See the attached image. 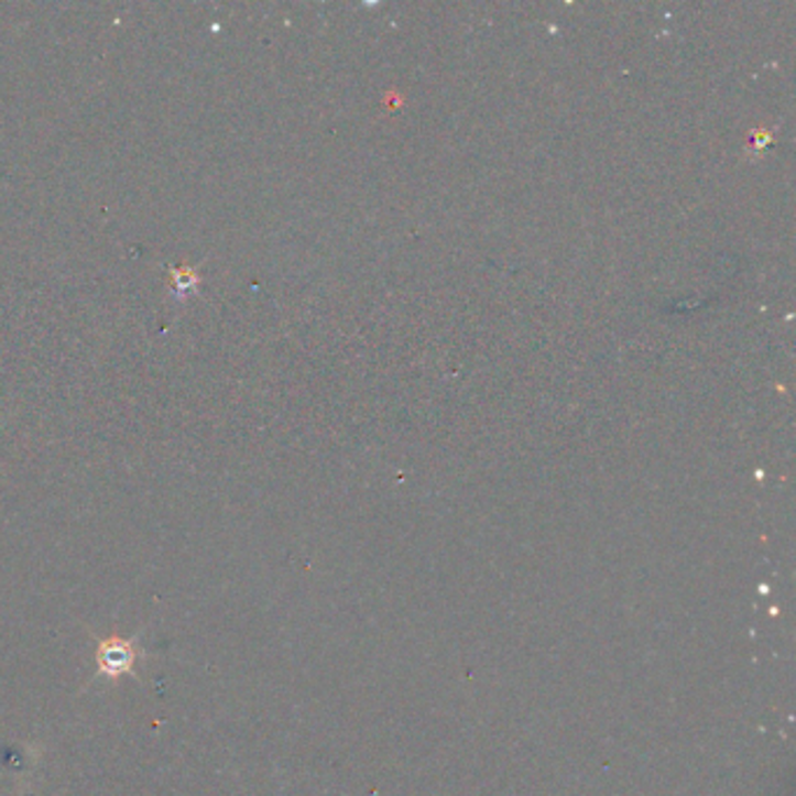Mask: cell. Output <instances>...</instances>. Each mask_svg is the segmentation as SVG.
Masks as SVG:
<instances>
[{
  "label": "cell",
  "instance_id": "1",
  "mask_svg": "<svg viewBox=\"0 0 796 796\" xmlns=\"http://www.w3.org/2000/svg\"><path fill=\"white\" fill-rule=\"evenodd\" d=\"M145 629H141L131 637L110 635V637H96V677L108 679V683H118L120 677H135V664L148 656V650L141 645Z\"/></svg>",
  "mask_w": 796,
  "mask_h": 796
}]
</instances>
